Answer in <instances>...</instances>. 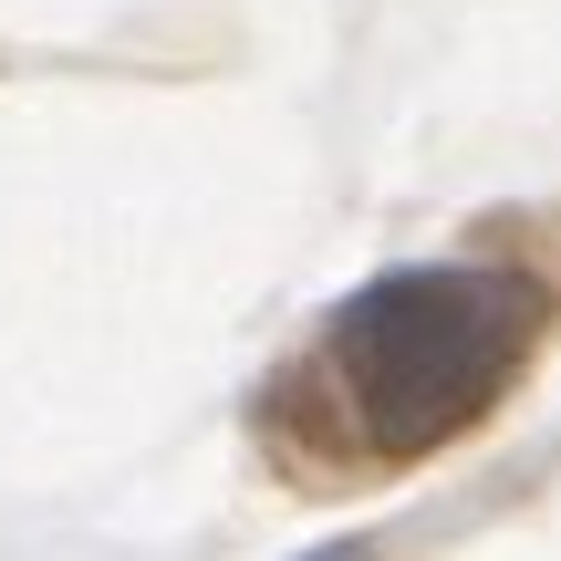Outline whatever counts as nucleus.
<instances>
[{
  "label": "nucleus",
  "mask_w": 561,
  "mask_h": 561,
  "mask_svg": "<svg viewBox=\"0 0 561 561\" xmlns=\"http://www.w3.org/2000/svg\"><path fill=\"white\" fill-rule=\"evenodd\" d=\"M541 322H551V291L530 271L416 261V271L364 280L333 312L322 354H333V385L354 405L364 447L375 458H426V447L500 416V396L520 385Z\"/></svg>",
  "instance_id": "obj_1"
}]
</instances>
